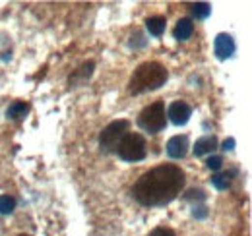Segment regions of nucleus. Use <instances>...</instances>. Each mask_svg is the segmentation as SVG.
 I'll use <instances>...</instances> for the list:
<instances>
[{"label":"nucleus","mask_w":252,"mask_h":236,"mask_svg":"<svg viewBox=\"0 0 252 236\" xmlns=\"http://www.w3.org/2000/svg\"><path fill=\"white\" fill-rule=\"evenodd\" d=\"M2 60H4V62L12 60V51H6V53H2Z\"/></svg>","instance_id":"4be33fe9"},{"label":"nucleus","mask_w":252,"mask_h":236,"mask_svg":"<svg viewBox=\"0 0 252 236\" xmlns=\"http://www.w3.org/2000/svg\"><path fill=\"white\" fill-rule=\"evenodd\" d=\"M235 144H237V142H235L233 138H227V140L223 142L221 149H223V151H233V149H235Z\"/></svg>","instance_id":"412c9836"},{"label":"nucleus","mask_w":252,"mask_h":236,"mask_svg":"<svg viewBox=\"0 0 252 236\" xmlns=\"http://www.w3.org/2000/svg\"><path fill=\"white\" fill-rule=\"evenodd\" d=\"M128 126H130V122L125 120V118L115 120V122H111L109 126H105L103 132H101V136H99L101 151H105V153L117 151V146L121 144V140L128 134Z\"/></svg>","instance_id":"39448f33"},{"label":"nucleus","mask_w":252,"mask_h":236,"mask_svg":"<svg viewBox=\"0 0 252 236\" xmlns=\"http://www.w3.org/2000/svg\"><path fill=\"white\" fill-rule=\"evenodd\" d=\"M16 209V200L12 196H0V215H10Z\"/></svg>","instance_id":"2eb2a0df"},{"label":"nucleus","mask_w":252,"mask_h":236,"mask_svg":"<svg viewBox=\"0 0 252 236\" xmlns=\"http://www.w3.org/2000/svg\"><path fill=\"white\" fill-rule=\"evenodd\" d=\"M167 117H169V120L175 126H185L190 120V117H192V109H190L189 103H185V101H175V103L169 105Z\"/></svg>","instance_id":"0eeeda50"},{"label":"nucleus","mask_w":252,"mask_h":236,"mask_svg":"<svg viewBox=\"0 0 252 236\" xmlns=\"http://www.w3.org/2000/svg\"><path fill=\"white\" fill-rule=\"evenodd\" d=\"M237 51V45H235V39L229 35V33H220L214 41V53L220 60L231 59Z\"/></svg>","instance_id":"423d86ee"},{"label":"nucleus","mask_w":252,"mask_h":236,"mask_svg":"<svg viewBox=\"0 0 252 236\" xmlns=\"http://www.w3.org/2000/svg\"><path fill=\"white\" fill-rule=\"evenodd\" d=\"M218 149V138L216 136H204V138H200L196 144H194V155L196 157H204V155H210V153H214Z\"/></svg>","instance_id":"1a4fd4ad"},{"label":"nucleus","mask_w":252,"mask_h":236,"mask_svg":"<svg viewBox=\"0 0 252 236\" xmlns=\"http://www.w3.org/2000/svg\"><path fill=\"white\" fill-rule=\"evenodd\" d=\"M192 217H196V219H206V217H208V209L204 206H194L192 207Z\"/></svg>","instance_id":"a211bd4d"},{"label":"nucleus","mask_w":252,"mask_h":236,"mask_svg":"<svg viewBox=\"0 0 252 236\" xmlns=\"http://www.w3.org/2000/svg\"><path fill=\"white\" fill-rule=\"evenodd\" d=\"M28 113H30V105L24 103V101H16V103H12L8 107L6 117L10 118V120H20V118H26Z\"/></svg>","instance_id":"f8f14e48"},{"label":"nucleus","mask_w":252,"mask_h":236,"mask_svg":"<svg viewBox=\"0 0 252 236\" xmlns=\"http://www.w3.org/2000/svg\"><path fill=\"white\" fill-rule=\"evenodd\" d=\"M185 198H187V200H194V198H196V200L204 202V200H206V194H204L202 190H190V192L187 194V196H185Z\"/></svg>","instance_id":"6ab92c4d"},{"label":"nucleus","mask_w":252,"mask_h":236,"mask_svg":"<svg viewBox=\"0 0 252 236\" xmlns=\"http://www.w3.org/2000/svg\"><path fill=\"white\" fill-rule=\"evenodd\" d=\"M138 126L150 134H159L167 126V117H165V105L163 101H156L148 105L140 115H138Z\"/></svg>","instance_id":"20e7f679"},{"label":"nucleus","mask_w":252,"mask_h":236,"mask_svg":"<svg viewBox=\"0 0 252 236\" xmlns=\"http://www.w3.org/2000/svg\"><path fill=\"white\" fill-rule=\"evenodd\" d=\"M22 236H26V235H22Z\"/></svg>","instance_id":"5701e85b"},{"label":"nucleus","mask_w":252,"mask_h":236,"mask_svg":"<svg viewBox=\"0 0 252 236\" xmlns=\"http://www.w3.org/2000/svg\"><path fill=\"white\" fill-rule=\"evenodd\" d=\"M167 78H169V72L163 64L144 62L134 70V74L128 82V91L132 95H142V93H148V91H156L161 86H165Z\"/></svg>","instance_id":"f03ea898"},{"label":"nucleus","mask_w":252,"mask_h":236,"mask_svg":"<svg viewBox=\"0 0 252 236\" xmlns=\"http://www.w3.org/2000/svg\"><path fill=\"white\" fill-rule=\"evenodd\" d=\"M146 28L150 31V35L161 37L165 33V28H167V20L163 16H152V18L146 20Z\"/></svg>","instance_id":"9b49d317"},{"label":"nucleus","mask_w":252,"mask_h":236,"mask_svg":"<svg viewBox=\"0 0 252 236\" xmlns=\"http://www.w3.org/2000/svg\"><path fill=\"white\" fill-rule=\"evenodd\" d=\"M192 33H194V24H192V20H190V18H181V20L177 22L175 30H173V37H175L177 41H187V39L192 37Z\"/></svg>","instance_id":"9d476101"},{"label":"nucleus","mask_w":252,"mask_h":236,"mask_svg":"<svg viewBox=\"0 0 252 236\" xmlns=\"http://www.w3.org/2000/svg\"><path fill=\"white\" fill-rule=\"evenodd\" d=\"M206 167H208L210 171L218 173L221 167H223V159H221L220 155H212V157H208V159H206Z\"/></svg>","instance_id":"f3484780"},{"label":"nucleus","mask_w":252,"mask_h":236,"mask_svg":"<svg viewBox=\"0 0 252 236\" xmlns=\"http://www.w3.org/2000/svg\"><path fill=\"white\" fill-rule=\"evenodd\" d=\"M189 138L187 136H175V138H171L169 142H167V146H165V151H167V155L171 157V159H183V157H187V153H189Z\"/></svg>","instance_id":"6e6552de"},{"label":"nucleus","mask_w":252,"mask_h":236,"mask_svg":"<svg viewBox=\"0 0 252 236\" xmlns=\"http://www.w3.org/2000/svg\"><path fill=\"white\" fill-rule=\"evenodd\" d=\"M117 155L119 159H123L125 163H138V161H144L146 155H148V146H146V140L140 136V134H126L125 138L121 140V144L117 146Z\"/></svg>","instance_id":"7ed1b4c3"},{"label":"nucleus","mask_w":252,"mask_h":236,"mask_svg":"<svg viewBox=\"0 0 252 236\" xmlns=\"http://www.w3.org/2000/svg\"><path fill=\"white\" fill-rule=\"evenodd\" d=\"M185 173L177 165H159L136 180L132 196L142 206L158 207L171 204L185 188Z\"/></svg>","instance_id":"f257e3e1"},{"label":"nucleus","mask_w":252,"mask_h":236,"mask_svg":"<svg viewBox=\"0 0 252 236\" xmlns=\"http://www.w3.org/2000/svg\"><path fill=\"white\" fill-rule=\"evenodd\" d=\"M150 236H175V233L171 229H165V227H158L156 231H152Z\"/></svg>","instance_id":"aec40b11"},{"label":"nucleus","mask_w":252,"mask_h":236,"mask_svg":"<svg viewBox=\"0 0 252 236\" xmlns=\"http://www.w3.org/2000/svg\"><path fill=\"white\" fill-rule=\"evenodd\" d=\"M190 12H192V16L196 20H206L212 14V4H208V2H196V4L190 6Z\"/></svg>","instance_id":"4468645a"},{"label":"nucleus","mask_w":252,"mask_h":236,"mask_svg":"<svg viewBox=\"0 0 252 236\" xmlns=\"http://www.w3.org/2000/svg\"><path fill=\"white\" fill-rule=\"evenodd\" d=\"M212 186L216 188V190H227L229 186H231V180H229V175H214L212 177Z\"/></svg>","instance_id":"dca6fc26"},{"label":"nucleus","mask_w":252,"mask_h":236,"mask_svg":"<svg viewBox=\"0 0 252 236\" xmlns=\"http://www.w3.org/2000/svg\"><path fill=\"white\" fill-rule=\"evenodd\" d=\"M94 68H95V64L94 62H86V64H82V68H78V72L70 78V84H82V82H86L92 74H94Z\"/></svg>","instance_id":"ddd939ff"}]
</instances>
